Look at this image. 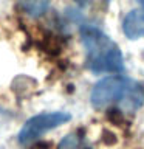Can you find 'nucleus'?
<instances>
[{
  "instance_id": "nucleus-1",
  "label": "nucleus",
  "mask_w": 144,
  "mask_h": 149,
  "mask_svg": "<svg viewBox=\"0 0 144 149\" xmlns=\"http://www.w3.org/2000/svg\"><path fill=\"white\" fill-rule=\"evenodd\" d=\"M95 109H105L118 104L124 112H135L144 102V88L136 81L124 76H107L95 84L90 95Z\"/></svg>"
},
{
  "instance_id": "nucleus-2",
  "label": "nucleus",
  "mask_w": 144,
  "mask_h": 149,
  "mask_svg": "<svg viewBox=\"0 0 144 149\" xmlns=\"http://www.w3.org/2000/svg\"><path fill=\"white\" fill-rule=\"evenodd\" d=\"M82 45L85 48V61L91 72L119 73L124 70V59L119 47L105 33L98 28L84 26Z\"/></svg>"
},
{
  "instance_id": "nucleus-3",
  "label": "nucleus",
  "mask_w": 144,
  "mask_h": 149,
  "mask_svg": "<svg viewBox=\"0 0 144 149\" xmlns=\"http://www.w3.org/2000/svg\"><path fill=\"white\" fill-rule=\"evenodd\" d=\"M71 120V115L67 112H48V113H39L33 116L23 124L19 132V141L22 144H30L34 140L40 138L44 134L50 132L64 123Z\"/></svg>"
},
{
  "instance_id": "nucleus-4",
  "label": "nucleus",
  "mask_w": 144,
  "mask_h": 149,
  "mask_svg": "<svg viewBox=\"0 0 144 149\" xmlns=\"http://www.w3.org/2000/svg\"><path fill=\"white\" fill-rule=\"evenodd\" d=\"M124 34L129 39H139L144 37V8L143 9H132L123 22Z\"/></svg>"
},
{
  "instance_id": "nucleus-5",
  "label": "nucleus",
  "mask_w": 144,
  "mask_h": 149,
  "mask_svg": "<svg viewBox=\"0 0 144 149\" xmlns=\"http://www.w3.org/2000/svg\"><path fill=\"white\" fill-rule=\"evenodd\" d=\"M57 149H91V148L81 134L71 132L62 138V141L59 143Z\"/></svg>"
},
{
  "instance_id": "nucleus-6",
  "label": "nucleus",
  "mask_w": 144,
  "mask_h": 149,
  "mask_svg": "<svg viewBox=\"0 0 144 149\" xmlns=\"http://www.w3.org/2000/svg\"><path fill=\"white\" fill-rule=\"evenodd\" d=\"M138 2H139V3H141V6L144 8V0H138Z\"/></svg>"
},
{
  "instance_id": "nucleus-7",
  "label": "nucleus",
  "mask_w": 144,
  "mask_h": 149,
  "mask_svg": "<svg viewBox=\"0 0 144 149\" xmlns=\"http://www.w3.org/2000/svg\"><path fill=\"white\" fill-rule=\"evenodd\" d=\"M76 2H82V0H76Z\"/></svg>"
}]
</instances>
